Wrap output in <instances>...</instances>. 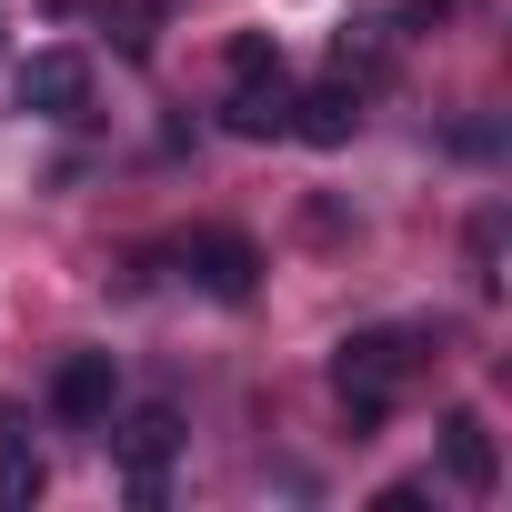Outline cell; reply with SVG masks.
<instances>
[{
    "instance_id": "6da1fadb",
    "label": "cell",
    "mask_w": 512,
    "mask_h": 512,
    "mask_svg": "<svg viewBox=\"0 0 512 512\" xmlns=\"http://www.w3.org/2000/svg\"><path fill=\"white\" fill-rule=\"evenodd\" d=\"M221 131H231V141H282V131H292V71H282V41H262V31L231 41Z\"/></svg>"
},
{
    "instance_id": "7a4b0ae2",
    "label": "cell",
    "mask_w": 512,
    "mask_h": 512,
    "mask_svg": "<svg viewBox=\"0 0 512 512\" xmlns=\"http://www.w3.org/2000/svg\"><path fill=\"white\" fill-rule=\"evenodd\" d=\"M402 372H412V332H352V342L332 352V392H342V412H352V442L392 422Z\"/></svg>"
},
{
    "instance_id": "3957f363",
    "label": "cell",
    "mask_w": 512,
    "mask_h": 512,
    "mask_svg": "<svg viewBox=\"0 0 512 512\" xmlns=\"http://www.w3.org/2000/svg\"><path fill=\"white\" fill-rule=\"evenodd\" d=\"M101 432H111V422H101ZM111 452H121V482H131V502L151 512V502H161V472H171V452H181V412H171V402H141V412L111 432Z\"/></svg>"
},
{
    "instance_id": "277c9868",
    "label": "cell",
    "mask_w": 512,
    "mask_h": 512,
    "mask_svg": "<svg viewBox=\"0 0 512 512\" xmlns=\"http://www.w3.org/2000/svg\"><path fill=\"white\" fill-rule=\"evenodd\" d=\"M181 272H191L211 302H251V292H262V251H251L241 231H191V241H181Z\"/></svg>"
},
{
    "instance_id": "5b68a950",
    "label": "cell",
    "mask_w": 512,
    "mask_h": 512,
    "mask_svg": "<svg viewBox=\"0 0 512 512\" xmlns=\"http://www.w3.org/2000/svg\"><path fill=\"white\" fill-rule=\"evenodd\" d=\"M21 111L31 121H91V61L81 51H31L21 61Z\"/></svg>"
},
{
    "instance_id": "8992f818",
    "label": "cell",
    "mask_w": 512,
    "mask_h": 512,
    "mask_svg": "<svg viewBox=\"0 0 512 512\" xmlns=\"http://www.w3.org/2000/svg\"><path fill=\"white\" fill-rule=\"evenodd\" d=\"M111 402H121V362H111V352H61V372H51V412H61L71 432H101Z\"/></svg>"
},
{
    "instance_id": "52a82bcc",
    "label": "cell",
    "mask_w": 512,
    "mask_h": 512,
    "mask_svg": "<svg viewBox=\"0 0 512 512\" xmlns=\"http://www.w3.org/2000/svg\"><path fill=\"white\" fill-rule=\"evenodd\" d=\"M362 131V81L342 71V81H322V91H292V141H312V151H342Z\"/></svg>"
},
{
    "instance_id": "ba28073f",
    "label": "cell",
    "mask_w": 512,
    "mask_h": 512,
    "mask_svg": "<svg viewBox=\"0 0 512 512\" xmlns=\"http://www.w3.org/2000/svg\"><path fill=\"white\" fill-rule=\"evenodd\" d=\"M442 472H452L472 502L502 482V452H492V422H482V412H442Z\"/></svg>"
},
{
    "instance_id": "9c48e42d",
    "label": "cell",
    "mask_w": 512,
    "mask_h": 512,
    "mask_svg": "<svg viewBox=\"0 0 512 512\" xmlns=\"http://www.w3.org/2000/svg\"><path fill=\"white\" fill-rule=\"evenodd\" d=\"M41 492H51V462H41V452L11 432V442H0V512H31Z\"/></svg>"
}]
</instances>
